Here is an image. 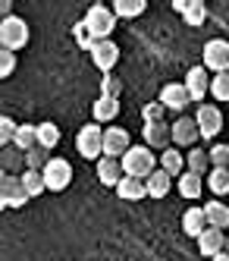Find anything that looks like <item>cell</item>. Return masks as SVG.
Instances as JSON below:
<instances>
[{"instance_id": "6da1fadb", "label": "cell", "mask_w": 229, "mask_h": 261, "mask_svg": "<svg viewBox=\"0 0 229 261\" xmlns=\"http://www.w3.org/2000/svg\"><path fill=\"white\" fill-rule=\"evenodd\" d=\"M120 164H123V173L132 176V179H148L151 173L157 170V167H154V151H151L148 145H132Z\"/></svg>"}, {"instance_id": "7a4b0ae2", "label": "cell", "mask_w": 229, "mask_h": 261, "mask_svg": "<svg viewBox=\"0 0 229 261\" xmlns=\"http://www.w3.org/2000/svg\"><path fill=\"white\" fill-rule=\"evenodd\" d=\"M85 29L91 32V38L94 41H107L110 35H113V29H117V13H113V7H88V13H85Z\"/></svg>"}, {"instance_id": "3957f363", "label": "cell", "mask_w": 229, "mask_h": 261, "mask_svg": "<svg viewBox=\"0 0 229 261\" xmlns=\"http://www.w3.org/2000/svg\"><path fill=\"white\" fill-rule=\"evenodd\" d=\"M75 148L85 161H101L104 158V129L98 123H88L75 133Z\"/></svg>"}, {"instance_id": "277c9868", "label": "cell", "mask_w": 229, "mask_h": 261, "mask_svg": "<svg viewBox=\"0 0 229 261\" xmlns=\"http://www.w3.org/2000/svg\"><path fill=\"white\" fill-rule=\"evenodd\" d=\"M28 44V22L19 19V16H7V19H0V47L7 50H22Z\"/></svg>"}, {"instance_id": "5b68a950", "label": "cell", "mask_w": 229, "mask_h": 261, "mask_svg": "<svg viewBox=\"0 0 229 261\" xmlns=\"http://www.w3.org/2000/svg\"><path fill=\"white\" fill-rule=\"evenodd\" d=\"M204 69L207 72H217V76L229 72V41L214 38V41L204 44Z\"/></svg>"}, {"instance_id": "8992f818", "label": "cell", "mask_w": 229, "mask_h": 261, "mask_svg": "<svg viewBox=\"0 0 229 261\" xmlns=\"http://www.w3.org/2000/svg\"><path fill=\"white\" fill-rule=\"evenodd\" d=\"M41 173H44V182H47L50 192H63L66 186L72 182V164L66 158H53Z\"/></svg>"}, {"instance_id": "52a82bcc", "label": "cell", "mask_w": 229, "mask_h": 261, "mask_svg": "<svg viewBox=\"0 0 229 261\" xmlns=\"http://www.w3.org/2000/svg\"><path fill=\"white\" fill-rule=\"evenodd\" d=\"M129 148H132V139H129V133L123 126H107L104 129V158L123 161Z\"/></svg>"}, {"instance_id": "ba28073f", "label": "cell", "mask_w": 229, "mask_h": 261, "mask_svg": "<svg viewBox=\"0 0 229 261\" xmlns=\"http://www.w3.org/2000/svg\"><path fill=\"white\" fill-rule=\"evenodd\" d=\"M195 123L201 129V139H217L220 129H223V114L217 104H201L198 114H195Z\"/></svg>"}, {"instance_id": "9c48e42d", "label": "cell", "mask_w": 229, "mask_h": 261, "mask_svg": "<svg viewBox=\"0 0 229 261\" xmlns=\"http://www.w3.org/2000/svg\"><path fill=\"white\" fill-rule=\"evenodd\" d=\"M211 82H214V76L204 66H192V69H188L185 88H188V95H192V101H204L207 95H211Z\"/></svg>"}, {"instance_id": "30bf717a", "label": "cell", "mask_w": 229, "mask_h": 261, "mask_svg": "<svg viewBox=\"0 0 229 261\" xmlns=\"http://www.w3.org/2000/svg\"><path fill=\"white\" fill-rule=\"evenodd\" d=\"M91 63L94 66H98L101 72H110L113 66H117L120 63V47H117V41H98V44H94L91 47Z\"/></svg>"}, {"instance_id": "8fae6325", "label": "cell", "mask_w": 229, "mask_h": 261, "mask_svg": "<svg viewBox=\"0 0 229 261\" xmlns=\"http://www.w3.org/2000/svg\"><path fill=\"white\" fill-rule=\"evenodd\" d=\"M157 101H160L166 110H185L188 101H192V95H188L185 82H169V85L160 88V98H157Z\"/></svg>"}, {"instance_id": "7c38bea8", "label": "cell", "mask_w": 229, "mask_h": 261, "mask_svg": "<svg viewBox=\"0 0 229 261\" xmlns=\"http://www.w3.org/2000/svg\"><path fill=\"white\" fill-rule=\"evenodd\" d=\"M0 201H4V208H19V204H25L28 195L22 189V179H16L10 173L0 179Z\"/></svg>"}, {"instance_id": "4fadbf2b", "label": "cell", "mask_w": 229, "mask_h": 261, "mask_svg": "<svg viewBox=\"0 0 229 261\" xmlns=\"http://www.w3.org/2000/svg\"><path fill=\"white\" fill-rule=\"evenodd\" d=\"M141 136H145V145H148V148H160V151L173 148V145H169V142H173V126H169V123L145 126V129H141Z\"/></svg>"}, {"instance_id": "5bb4252c", "label": "cell", "mask_w": 229, "mask_h": 261, "mask_svg": "<svg viewBox=\"0 0 229 261\" xmlns=\"http://www.w3.org/2000/svg\"><path fill=\"white\" fill-rule=\"evenodd\" d=\"M201 136V129L195 123V117H179L173 123V145H182V148H192Z\"/></svg>"}, {"instance_id": "9a60e30c", "label": "cell", "mask_w": 229, "mask_h": 261, "mask_svg": "<svg viewBox=\"0 0 229 261\" xmlns=\"http://www.w3.org/2000/svg\"><path fill=\"white\" fill-rule=\"evenodd\" d=\"M223 249H226V236H223V230L207 227V230L198 236V252H201L204 258H211V261H214Z\"/></svg>"}, {"instance_id": "2e32d148", "label": "cell", "mask_w": 229, "mask_h": 261, "mask_svg": "<svg viewBox=\"0 0 229 261\" xmlns=\"http://www.w3.org/2000/svg\"><path fill=\"white\" fill-rule=\"evenodd\" d=\"M123 164L120 161H113V158H101L98 161V179L101 186H110V189H117V186L123 182Z\"/></svg>"}, {"instance_id": "e0dca14e", "label": "cell", "mask_w": 229, "mask_h": 261, "mask_svg": "<svg viewBox=\"0 0 229 261\" xmlns=\"http://www.w3.org/2000/svg\"><path fill=\"white\" fill-rule=\"evenodd\" d=\"M207 227H211V223H207V214H204V208H198V204H195V208H188L185 214H182V230L188 233V236H201Z\"/></svg>"}, {"instance_id": "ac0fdd59", "label": "cell", "mask_w": 229, "mask_h": 261, "mask_svg": "<svg viewBox=\"0 0 229 261\" xmlns=\"http://www.w3.org/2000/svg\"><path fill=\"white\" fill-rule=\"evenodd\" d=\"M173 10L185 16V25H201V22L207 19V7L201 4V0H192V4H185V0H176Z\"/></svg>"}, {"instance_id": "d6986e66", "label": "cell", "mask_w": 229, "mask_h": 261, "mask_svg": "<svg viewBox=\"0 0 229 261\" xmlns=\"http://www.w3.org/2000/svg\"><path fill=\"white\" fill-rule=\"evenodd\" d=\"M145 186H148V198H166L169 186H173V176H169L166 170H154L145 179Z\"/></svg>"}, {"instance_id": "ffe728a7", "label": "cell", "mask_w": 229, "mask_h": 261, "mask_svg": "<svg viewBox=\"0 0 229 261\" xmlns=\"http://www.w3.org/2000/svg\"><path fill=\"white\" fill-rule=\"evenodd\" d=\"M117 195L123 201H141V198H148V186H145V179L123 176V182L117 186Z\"/></svg>"}, {"instance_id": "44dd1931", "label": "cell", "mask_w": 229, "mask_h": 261, "mask_svg": "<svg viewBox=\"0 0 229 261\" xmlns=\"http://www.w3.org/2000/svg\"><path fill=\"white\" fill-rule=\"evenodd\" d=\"M91 114H94V123H110L113 117L120 114V98H98L91 104Z\"/></svg>"}, {"instance_id": "7402d4cb", "label": "cell", "mask_w": 229, "mask_h": 261, "mask_svg": "<svg viewBox=\"0 0 229 261\" xmlns=\"http://www.w3.org/2000/svg\"><path fill=\"white\" fill-rule=\"evenodd\" d=\"M204 214H207V223H211L214 230L229 227V204L226 201H207L204 204Z\"/></svg>"}, {"instance_id": "603a6c76", "label": "cell", "mask_w": 229, "mask_h": 261, "mask_svg": "<svg viewBox=\"0 0 229 261\" xmlns=\"http://www.w3.org/2000/svg\"><path fill=\"white\" fill-rule=\"evenodd\" d=\"M182 167H185V154L176 151V145L160 151V170H166L169 176H182Z\"/></svg>"}, {"instance_id": "cb8c5ba5", "label": "cell", "mask_w": 229, "mask_h": 261, "mask_svg": "<svg viewBox=\"0 0 229 261\" xmlns=\"http://www.w3.org/2000/svg\"><path fill=\"white\" fill-rule=\"evenodd\" d=\"M185 164H188V170L198 173V176H207V173L214 170V164H211V151H201V148L188 151V154H185Z\"/></svg>"}, {"instance_id": "d4e9b609", "label": "cell", "mask_w": 229, "mask_h": 261, "mask_svg": "<svg viewBox=\"0 0 229 261\" xmlns=\"http://www.w3.org/2000/svg\"><path fill=\"white\" fill-rule=\"evenodd\" d=\"M201 176L198 173H192V170H185L182 176H179V195L182 198H188V201H195V198H201Z\"/></svg>"}, {"instance_id": "484cf974", "label": "cell", "mask_w": 229, "mask_h": 261, "mask_svg": "<svg viewBox=\"0 0 229 261\" xmlns=\"http://www.w3.org/2000/svg\"><path fill=\"white\" fill-rule=\"evenodd\" d=\"M56 145H60V126L56 123H38V148L50 151Z\"/></svg>"}, {"instance_id": "4316f807", "label": "cell", "mask_w": 229, "mask_h": 261, "mask_svg": "<svg viewBox=\"0 0 229 261\" xmlns=\"http://www.w3.org/2000/svg\"><path fill=\"white\" fill-rule=\"evenodd\" d=\"M19 179H22V189H25L28 198H38V195L47 189V182H44V173H41V170H25Z\"/></svg>"}, {"instance_id": "83f0119b", "label": "cell", "mask_w": 229, "mask_h": 261, "mask_svg": "<svg viewBox=\"0 0 229 261\" xmlns=\"http://www.w3.org/2000/svg\"><path fill=\"white\" fill-rule=\"evenodd\" d=\"M13 148H19L22 154H28L32 148H38V126H28V123H25V126H19Z\"/></svg>"}, {"instance_id": "f1b7e54d", "label": "cell", "mask_w": 229, "mask_h": 261, "mask_svg": "<svg viewBox=\"0 0 229 261\" xmlns=\"http://www.w3.org/2000/svg\"><path fill=\"white\" fill-rule=\"evenodd\" d=\"M113 13H117V19H135L145 13V0H117Z\"/></svg>"}, {"instance_id": "f546056e", "label": "cell", "mask_w": 229, "mask_h": 261, "mask_svg": "<svg viewBox=\"0 0 229 261\" xmlns=\"http://www.w3.org/2000/svg\"><path fill=\"white\" fill-rule=\"evenodd\" d=\"M207 189H211L217 198L229 195V170H211L207 173Z\"/></svg>"}, {"instance_id": "4dcf8cb0", "label": "cell", "mask_w": 229, "mask_h": 261, "mask_svg": "<svg viewBox=\"0 0 229 261\" xmlns=\"http://www.w3.org/2000/svg\"><path fill=\"white\" fill-rule=\"evenodd\" d=\"M50 161H53L50 151H44V148H32V151L25 154V170H44Z\"/></svg>"}, {"instance_id": "1f68e13d", "label": "cell", "mask_w": 229, "mask_h": 261, "mask_svg": "<svg viewBox=\"0 0 229 261\" xmlns=\"http://www.w3.org/2000/svg\"><path fill=\"white\" fill-rule=\"evenodd\" d=\"M16 133H19V123H16L13 117H0V145H4V148H13Z\"/></svg>"}, {"instance_id": "d6a6232c", "label": "cell", "mask_w": 229, "mask_h": 261, "mask_svg": "<svg viewBox=\"0 0 229 261\" xmlns=\"http://www.w3.org/2000/svg\"><path fill=\"white\" fill-rule=\"evenodd\" d=\"M163 104L160 101H151V104H145L141 107V117H145V126H154V123H163Z\"/></svg>"}, {"instance_id": "836d02e7", "label": "cell", "mask_w": 229, "mask_h": 261, "mask_svg": "<svg viewBox=\"0 0 229 261\" xmlns=\"http://www.w3.org/2000/svg\"><path fill=\"white\" fill-rule=\"evenodd\" d=\"M211 164H214V170H229V145L211 148Z\"/></svg>"}, {"instance_id": "e575fe53", "label": "cell", "mask_w": 229, "mask_h": 261, "mask_svg": "<svg viewBox=\"0 0 229 261\" xmlns=\"http://www.w3.org/2000/svg\"><path fill=\"white\" fill-rule=\"evenodd\" d=\"M211 95L217 101H229V72H223V76H214L211 82Z\"/></svg>"}, {"instance_id": "d590c367", "label": "cell", "mask_w": 229, "mask_h": 261, "mask_svg": "<svg viewBox=\"0 0 229 261\" xmlns=\"http://www.w3.org/2000/svg\"><path fill=\"white\" fill-rule=\"evenodd\" d=\"M13 69H16V54L4 47V50H0V79H10Z\"/></svg>"}, {"instance_id": "8d00e7d4", "label": "cell", "mask_w": 229, "mask_h": 261, "mask_svg": "<svg viewBox=\"0 0 229 261\" xmlns=\"http://www.w3.org/2000/svg\"><path fill=\"white\" fill-rule=\"evenodd\" d=\"M72 35H75V41H79L82 47H88V50H91L94 44H98V41H94V38H91V32L85 29V22H75V29H72Z\"/></svg>"}, {"instance_id": "74e56055", "label": "cell", "mask_w": 229, "mask_h": 261, "mask_svg": "<svg viewBox=\"0 0 229 261\" xmlns=\"http://www.w3.org/2000/svg\"><path fill=\"white\" fill-rule=\"evenodd\" d=\"M117 95H120V82L113 76H107L104 79V98H117Z\"/></svg>"}, {"instance_id": "f35d334b", "label": "cell", "mask_w": 229, "mask_h": 261, "mask_svg": "<svg viewBox=\"0 0 229 261\" xmlns=\"http://www.w3.org/2000/svg\"><path fill=\"white\" fill-rule=\"evenodd\" d=\"M0 13H4V19L13 16V4H10V0H0Z\"/></svg>"}, {"instance_id": "ab89813d", "label": "cell", "mask_w": 229, "mask_h": 261, "mask_svg": "<svg viewBox=\"0 0 229 261\" xmlns=\"http://www.w3.org/2000/svg\"><path fill=\"white\" fill-rule=\"evenodd\" d=\"M214 261H229V252H220V255H217Z\"/></svg>"}, {"instance_id": "60d3db41", "label": "cell", "mask_w": 229, "mask_h": 261, "mask_svg": "<svg viewBox=\"0 0 229 261\" xmlns=\"http://www.w3.org/2000/svg\"><path fill=\"white\" fill-rule=\"evenodd\" d=\"M223 252H229V236H226V249H223Z\"/></svg>"}]
</instances>
